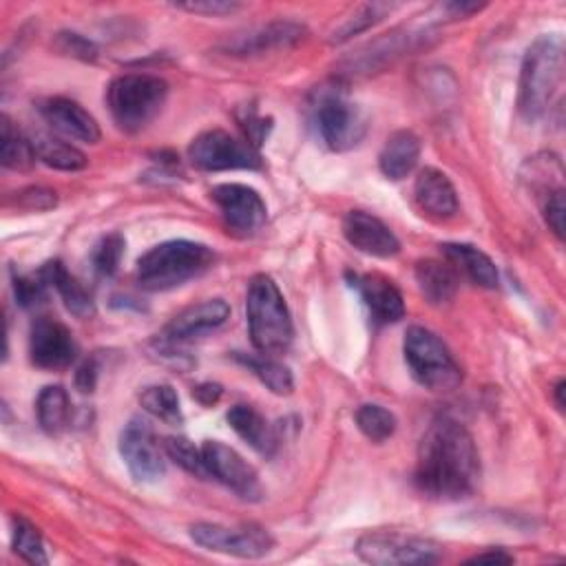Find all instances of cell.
I'll return each mask as SVG.
<instances>
[{"label":"cell","mask_w":566,"mask_h":566,"mask_svg":"<svg viewBox=\"0 0 566 566\" xmlns=\"http://www.w3.org/2000/svg\"><path fill=\"white\" fill-rule=\"evenodd\" d=\"M305 29L296 22H270L259 29L248 31L245 35H237L228 42V51L234 55H254L265 53L270 49L290 46L303 38Z\"/></svg>","instance_id":"cell-20"},{"label":"cell","mask_w":566,"mask_h":566,"mask_svg":"<svg viewBox=\"0 0 566 566\" xmlns=\"http://www.w3.org/2000/svg\"><path fill=\"white\" fill-rule=\"evenodd\" d=\"M11 546L29 564H46L49 562L46 551H44V542H42L38 528L31 522H27L24 517L13 520Z\"/></svg>","instance_id":"cell-32"},{"label":"cell","mask_w":566,"mask_h":566,"mask_svg":"<svg viewBox=\"0 0 566 566\" xmlns=\"http://www.w3.org/2000/svg\"><path fill=\"white\" fill-rule=\"evenodd\" d=\"M405 360L411 376L431 391H451L460 385L462 371L447 349V345L429 329L413 325L405 334L402 343Z\"/></svg>","instance_id":"cell-6"},{"label":"cell","mask_w":566,"mask_h":566,"mask_svg":"<svg viewBox=\"0 0 566 566\" xmlns=\"http://www.w3.org/2000/svg\"><path fill=\"white\" fill-rule=\"evenodd\" d=\"M168 84L153 73H126L111 82L106 102L115 124L124 133L146 128L164 108Z\"/></svg>","instance_id":"cell-5"},{"label":"cell","mask_w":566,"mask_h":566,"mask_svg":"<svg viewBox=\"0 0 566 566\" xmlns=\"http://www.w3.org/2000/svg\"><path fill=\"white\" fill-rule=\"evenodd\" d=\"M55 192L49 188H29L20 192V203L29 210H49L55 206Z\"/></svg>","instance_id":"cell-40"},{"label":"cell","mask_w":566,"mask_h":566,"mask_svg":"<svg viewBox=\"0 0 566 566\" xmlns=\"http://www.w3.org/2000/svg\"><path fill=\"white\" fill-rule=\"evenodd\" d=\"M192 396H195L201 405L210 407V405H214V402L219 400V396H221V387H219V385H214V382H203V385H199V387L192 391Z\"/></svg>","instance_id":"cell-42"},{"label":"cell","mask_w":566,"mask_h":566,"mask_svg":"<svg viewBox=\"0 0 566 566\" xmlns=\"http://www.w3.org/2000/svg\"><path fill=\"white\" fill-rule=\"evenodd\" d=\"M188 159L199 170H252L261 166L259 150L221 128L197 135L188 146Z\"/></svg>","instance_id":"cell-9"},{"label":"cell","mask_w":566,"mask_h":566,"mask_svg":"<svg viewBox=\"0 0 566 566\" xmlns=\"http://www.w3.org/2000/svg\"><path fill=\"white\" fill-rule=\"evenodd\" d=\"M40 113L46 119V124L53 126V130H57L71 139L84 142V144H95L102 137L95 117L69 97H46L40 104Z\"/></svg>","instance_id":"cell-18"},{"label":"cell","mask_w":566,"mask_h":566,"mask_svg":"<svg viewBox=\"0 0 566 566\" xmlns=\"http://www.w3.org/2000/svg\"><path fill=\"white\" fill-rule=\"evenodd\" d=\"M190 537L195 544L214 551L226 553L243 559H256L272 551L274 539L272 535L259 526V524H241V526H223V524H210L199 522L190 526Z\"/></svg>","instance_id":"cell-10"},{"label":"cell","mask_w":566,"mask_h":566,"mask_svg":"<svg viewBox=\"0 0 566 566\" xmlns=\"http://www.w3.org/2000/svg\"><path fill=\"white\" fill-rule=\"evenodd\" d=\"M349 285L358 292L369 316L378 325L396 323L405 316V301L400 290L382 274H356L347 272Z\"/></svg>","instance_id":"cell-15"},{"label":"cell","mask_w":566,"mask_h":566,"mask_svg":"<svg viewBox=\"0 0 566 566\" xmlns=\"http://www.w3.org/2000/svg\"><path fill=\"white\" fill-rule=\"evenodd\" d=\"M230 316V307L223 298H206L201 303H195L186 310H181L166 327L161 338L170 345L190 340L197 336H203L226 323Z\"/></svg>","instance_id":"cell-17"},{"label":"cell","mask_w":566,"mask_h":566,"mask_svg":"<svg viewBox=\"0 0 566 566\" xmlns=\"http://www.w3.org/2000/svg\"><path fill=\"white\" fill-rule=\"evenodd\" d=\"M212 201L217 203L226 226L237 234H254L268 217L265 201L261 195L243 184H219L210 190Z\"/></svg>","instance_id":"cell-13"},{"label":"cell","mask_w":566,"mask_h":566,"mask_svg":"<svg viewBox=\"0 0 566 566\" xmlns=\"http://www.w3.org/2000/svg\"><path fill=\"white\" fill-rule=\"evenodd\" d=\"M312 113L321 139L332 150H349L367 133L363 111L336 86H323L316 91Z\"/></svg>","instance_id":"cell-7"},{"label":"cell","mask_w":566,"mask_h":566,"mask_svg":"<svg viewBox=\"0 0 566 566\" xmlns=\"http://www.w3.org/2000/svg\"><path fill=\"white\" fill-rule=\"evenodd\" d=\"M356 555L374 566H416L433 564L440 559L442 548L429 537L394 533V531H371L358 537Z\"/></svg>","instance_id":"cell-8"},{"label":"cell","mask_w":566,"mask_h":566,"mask_svg":"<svg viewBox=\"0 0 566 566\" xmlns=\"http://www.w3.org/2000/svg\"><path fill=\"white\" fill-rule=\"evenodd\" d=\"M416 281L422 296L433 305L451 301L458 290V274L451 268V263H444V261H433V259L418 261Z\"/></svg>","instance_id":"cell-25"},{"label":"cell","mask_w":566,"mask_h":566,"mask_svg":"<svg viewBox=\"0 0 566 566\" xmlns=\"http://www.w3.org/2000/svg\"><path fill=\"white\" fill-rule=\"evenodd\" d=\"M44 281L55 287V292L60 294V298L64 301L66 310L80 318H86V316H93L95 314V303H93V296L84 290V285L69 274V270L62 265V261H46L42 268H40Z\"/></svg>","instance_id":"cell-24"},{"label":"cell","mask_w":566,"mask_h":566,"mask_svg":"<svg viewBox=\"0 0 566 566\" xmlns=\"http://www.w3.org/2000/svg\"><path fill=\"white\" fill-rule=\"evenodd\" d=\"M164 449L168 453V458L172 462H177L184 471L197 475V478H210L206 462H203V453L201 449H197L188 438L184 436H170L164 442Z\"/></svg>","instance_id":"cell-33"},{"label":"cell","mask_w":566,"mask_h":566,"mask_svg":"<svg viewBox=\"0 0 566 566\" xmlns=\"http://www.w3.org/2000/svg\"><path fill=\"white\" fill-rule=\"evenodd\" d=\"M564 212H566V203H564V190L555 188L551 192H546V201H544V219L548 223V228L553 230V234L557 239L564 237Z\"/></svg>","instance_id":"cell-37"},{"label":"cell","mask_w":566,"mask_h":566,"mask_svg":"<svg viewBox=\"0 0 566 566\" xmlns=\"http://www.w3.org/2000/svg\"><path fill=\"white\" fill-rule=\"evenodd\" d=\"M243 4L232 0H195V2H179L177 9L190 11V13H203V15H228L239 11Z\"/></svg>","instance_id":"cell-38"},{"label":"cell","mask_w":566,"mask_h":566,"mask_svg":"<svg viewBox=\"0 0 566 566\" xmlns=\"http://www.w3.org/2000/svg\"><path fill=\"white\" fill-rule=\"evenodd\" d=\"M469 562H500V564H511L513 562V555H509V553H504L502 548H495V551H484V553H475Z\"/></svg>","instance_id":"cell-43"},{"label":"cell","mask_w":566,"mask_h":566,"mask_svg":"<svg viewBox=\"0 0 566 566\" xmlns=\"http://www.w3.org/2000/svg\"><path fill=\"white\" fill-rule=\"evenodd\" d=\"M46 281L38 274H13V292L22 307H35L46 298Z\"/></svg>","instance_id":"cell-35"},{"label":"cell","mask_w":566,"mask_h":566,"mask_svg":"<svg viewBox=\"0 0 566 566\" xmlns=\"http://www.w3.org/2000/svg\"><path fill=\"white\" fill-rule=\"evenodd\" d=\"M119 455L137 482H157L166 462L148 422L133 418L119 433Z\"/></svg>","instance_id":"cell-11"},{"label":"cell","mask_w":566,"mask_h":566,"mask_svg":"<svg viewBox=\"0 0 566 566\" xmlns=\"http://www.w3.org/2000/svg\"><path fill=\"white\" fill-rule=\"evenodd\" d=\"M212 261L214 254L203 243L188 239L164 241L137 261V281L144 290H170L203 274Z\"/></svg>","instance_id":"cell-4"},{"label":"cell","mask_w":566,"mask_h":566,"mask_svg":"<svg viewBox=\"0 0 566 566\" xmlns=\"http://www.w3.org/2000/svg\"><path fill=\"white\" fill-rule=\"evenodd\" d=\"M343 234L356 250L371 256L389 259L400 250L398 237L378 217L363 210H349L345 214Z\"/></svg>","instance_id":"cell-16"},{"label":"cell","mask_w":566,"mask_h":566,"mask_svg":"<svg viewBox=\"0 0 566 566\" xmlns=\"http://www.w3.org/2000/svg\"><path fill=\"white\" fill-rule=\"evenodd\" d=\"M208 475L234 491L243 500H259L263 495L256 471L228 444L219 440H206L201 447Z\"/></svg>","instance_id":"cell-12"},{"label":"cell","mask_w":566,"mask_h":566,"mask_svg":"<svg viewBox=\"0 0 566 566\" xmlns=\"http://www.w3.org/2000/svg\"><path fill=\"white\" fill-rule=\"evenodd\" d=\"M354 418H356L360 433L371 442H385L396 431V418L382 405H374V402L360 405L356 409Z\"/></svg>","instance_id":"cell-31"},{"label":"cell","mask_w":566,"mask_h":566,"mask_svg":"<svg viewBox=\"0 0 566 566\" xmlns=\"http://www.w3.org/2000/svg\"><path fill=\"white\" fill-rule=\"evenodd\" d=\"M387 7L385 4H365V7H360L336 33H334V40L336 42H340V40H347L349 35H354V33H358L360 29H365V27H369V24H374L376 20H380V15H382V11H385Z\"/></svg>","instance_id":"cell-36"},{"label":"cell","mask_w":566,"mask_h":566,"mask_svg":"<svg viewBox=\"0 0 566 566\" xmlns=\"http://www.w3.org/2000/svg\"><path fill=\"white\" fill-rule=\"evenodd\" d=\"M413 199L433 219H451L458 212V195L451 179L438 168H424L416 177Z\"/></svg>","instance_id":"cell-19"},{"label":"cell","mask_w":566,"mask_h":566,"mask_svg":"<svg viewBox=\"0 0 566 566\" xmlns=\"http://www.w3.org/2000/svg\"><path fill=\"white\" fill-rule=\"evenodd\" d=\"M124 243L126 241L119 232H111L95 245V250L91 254V263L99 276H113L117 272L122 254H124Z\"/></svg>","instance_id":"cell-34"},{"label":"cell","mask_w":566,"mask_h":566,"mask_svg":"<svg viewBox=\"0 0 566 566\" xmlns=\"http://www.w3.org/2000/svg\"><path fill=\"white\" fill-rule=\"evenodd\" d=\"M564 80V42L557 33L539 35L526 51L520 71L517 108L535 122L548 113Z\"/></svg>","instance_id":"cell-2"},{"label":"cell","mask_w":566,"mask_h":566,"mask_svg":"<svg viewBox=\"0 0 566 566\" xmlns=\"http://www.w3.org/2000/svg\"><path fill=\"white\" fill-rule=\"evenodd\" d=\"M237 360L241 365H245L272 394L276 396H287L294 389V378L290 374V369L279 363L276 358L261 354V356H245V354H237Z\"/></svg>","instance_id":"cell-29"},{"label":"cell","mask_w":566,"mask_h":566,"mask_svg":"<svg viewBox=\"0 0 566 566\" xmlns=\"http://www.w3.org/2000/svg\"><path fill=\"white\" fill-rule=\"evenodd\" d=\"M420 159V139L413 130H396L382 144L378 155L380 172L387 179H402L407 177Z\"/></svg>","instance_id":"cell-21"},{"label":"cell","mask_w":566,"mask_h":566,"mask_svg":"<svg viewBox=\"0 0 566 566\" xmlns=\"http://www.w3.org/2000/svg\"><path fill=\"white\" fill-rule=\"evenodd\" d=\"M440 250L447 256V261L451 263V268L462 270L475 285L486 287V290L497 287L500 276H497L495 263L491 261L489 254H484L475 245H469V243H442Z\"/></svg>","instance_id":"cell-23"},{"label":"cell","mask_w":566,"mask_h":566,"mask_svg":"<svg viewBox=\"0 0 566 566\" xmlns=\"http://www.w3.org/2000/svg\"><path fill=\"white\" fill-rule=\"evenodd\" d=\"M228 424L234 429V433L248 442L256 453L270 458L276 449V433L270 427V422L250 405H234L228 411Z\"/></svg>","instance_id":"cell-22"},{"label":"cell","mask_w":566,"mask_h":566,"mask_svg":"<svg viewBox=\"0 0 566 566\" xmlns=\"http://www.w3.org/2000/svg\"><path fill=\"white\" fill-rule=\"evenodd\" d=\"M0 139V159L4 168L29 170L35 164V148L31 137L22 135L7 115H2Z\"/></svg>","instance_id":"cell-28"},{"label":"cell","mask_w":566,"mask_h":566,"mask_svg":"<svg viewBox=\"0 0 566 566\" xmlns=\"http://www.w3.org/2000/svg\"><path fill=\"white\" fill-rule=\"evenodd\" d=\"M97 374H99V367H97V360L95 358H88L84 360L77 371H75V387L82 391V394H91L97 385Z\"/></svg>","instance_id":"cell-41"},{"label":"cell","mask_w":566,"mask_h":566,"mask_svg":"<svg viewBox=\"0 0 566 566\" xmlns=\"http://www.w3.org/2000/svg\"><path fill=\"white\" fill-rule=\"evenodd\" d=\"M245 314L252 345L268 356L283 354L294 336L292 316L276 283L268 274H256L248 285Z\"/></svg>","instance_id":"cell-3"},{"label":"cell","mask_w":566,"mask_h":566,"mask_svg":"<svg viewBox=\"0 0 566 566\" xmlns=\"http://www.w3.org/2000/svg\"><path fill=\"white\" fill-rule=\"evenodd\" d=\"M29 354L42 369H64L75 360L77 343L64 323L44 316L31 325Z\"/></svg>","instance_id":"cell-14"},{"label":"cell","mask_w":566,"mask_h":566,"mask_svg":"<svg viewBox=\"0 0 566 566\" xmlns=\"http://www.w3.org/2000/svg\"><path fill=\"white\" fill-rule=\"evenodd\" d=\"M38 422L49 436H57L69 427L71 420V400L64 387L60 385H49L40 391L38 402Z\"/></svg>","instance_id":"cell-26"},{"label":"cell","mask_w":566,"mask_h":566,"mask_svg":"<svg viewBox=\"0 0 566 566\" xmlns=\"http://www.w3.org/2000/svg\"><path fill=\"white\" fill-rule=\"evenodd\" d=\"M142 407L166 424H181L184 413L179 407V398L170 385H150L139 394Z\"/></svg>","instance_id":"cell-30"},{"label":"cell","mask_w":566,"mask_h":566,"mask_svg":"<svg viewBox=\"0 0 566 566\" xmlns=\"http://www.w3.org/2000/svg\"><path fill=\"white\" fill-rule=\"evenodd\" d=\"M60 49L73 57L80 60H95L97 57V49L91 40L82 38L80 33H60Z\"/></svg>","instance_id":"cell-39"},{"label":"cell","mask_w":566,"mask_h":566,"mask_svg":"<svg viewBox=\"0 0 566 566\" xmlns=\"http://www.w3.org/2000/svg\"><path fill=\"white\" fill-rule=\"evenodd\" d=\"M555 405H557V409H564V400H562V394H564V380H559L557 385H555Z\"/></svg>","instance_id":"cell-44"},{"label":"cell","mask_w":566,"mask_h":566,"mask_svg":"<svg viewBox=\"0 0 566 566\" xmlns=\"http://www.w3.org/2000/svg\"><path fill=\"white\" fill-rule=\"evenodd\" d=\"M480 478V455L464 424L438 416L418 444L416 486L436 500H460L473 493Z\"/></svg>","instance_id":"cell-1"},{"label":"cell","mask_w":566,"mask_h":566,"mask_svg":"<svg viewBox=\"0 0 566 566\" xmlns=\"http://www.w3.org/2000/svg\"><path fill=\"white\" fill-rule=\"evenodd\" d=\"M33 148H35V157L57 170H80L86 166V155L75 148L73 144H66L57 137L44 135V133H35V137H31Z\"/></svg>","instance_id":"cell-27"}]
</instances>
